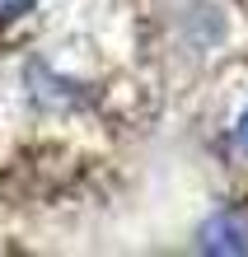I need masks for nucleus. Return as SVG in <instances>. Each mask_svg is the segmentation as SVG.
I'll use <instances>...</instances> for the list:
<instances>
[{
	"label": "nucleus",
	"mask_w": 248,
	"mask_h": 257,
	"mask_svg": "<svg viewBox=\"0 0 248 257\" xmlns=\"http://www.w3.org/2000/svg\"><path fill=\"white\" fill-rule=\"evenodd\" d=\"M234 136H239V150L248 155V108H243V117H239V126H234Z\"/></svg>",
	"instance_id": "obj_2"
},
{
	"label": "nucleus",
	"mask_w": 248,
	"mask_h": 257,
	"mask_svg": "<svg viewBox=\"0 0 248 257\" xmlns=\"http://www.w3.org/2000/svg\"><path fill=\"white\" fill-rule=\"evenodd\" d=\"M33 10V0H0V24H10V19H19V14Z\"/></svg>",
	"instance_id": "obj_1"
}]
</instances>
